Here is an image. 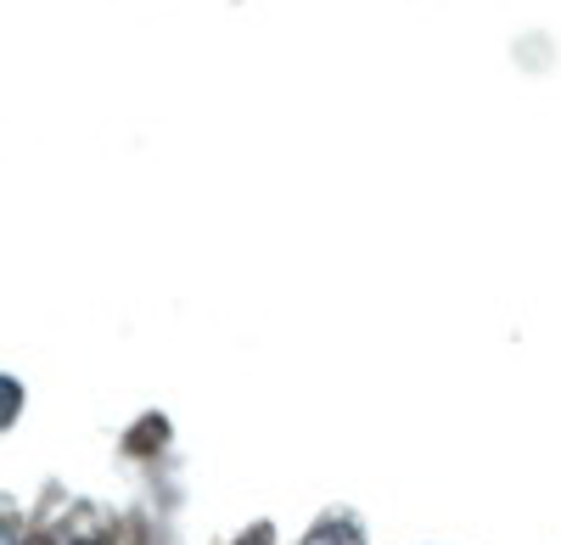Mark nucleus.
Here are the masks:
<instances>
[{
  "mask_svg": "<svg viewBox=\"0 0 561 545\" xmlns=\"http://www.w3.org/2000/svg\"><path fill=\"white\" fill-rule=\"evenodd\" d=\"M304 545H365V540H359V529H354V523H320Z\"/></svg>",
  "mask_w": 561,
  "mask_h": 545,
  "instance_id": "nucleus-1",
  "label": "nucleus"
},
{
  "mask_svg": "<svg viewBox=\"0 0 561 545\" xmlns=\"http://www.w3.org/2000/svg\"><path fill=\"white\" fill-rule=\"evenodd\" d=\"M253 545H270V529H259V534H253Z\"/></svg>",
  "mask_w": 561,
  "mask_h": 545,
  "instance_id": "nucleus-2",
  "label": "nucleus"
},
{
  "mask_svg": "<svg viewBox=\"0 0 561 545\" xmlns=\"http://www.w3.org/2000/svg\"><path fill=\"white\" fill-rule=\"evenodd\" d=\"M79 545H96V540H79Z\"/></svg>",
  "mask_w": 561,
  "mask_h": 545,
  "instance_id": "nucleus-3",
  "label": "nucleus"
}]
</instances>
